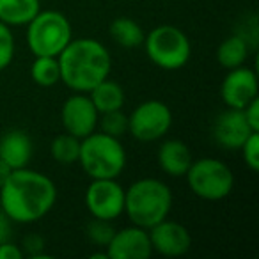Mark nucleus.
Here are the masks:
<instances>
[{"instance_id": "obj_32", "label": "nucleus", "mask_w": 259, "mask_h": 259, "mask_svg": "<svg viewBox=\"0 0 259 259\" xmlns=\"http://www.w3.org/2000/svg\"><path fill=\"white\" fill-rule=\"evenodd\" d=\"M91 259H108L107 255V250H101V252H94V254H91Z\"/></svg>"}, {"instance_id": "obj_11", "label": "nucleus", "mask_w": 259, "mask_h": 259, "mask_svg": "<svg viewBox=\"0 0 259 259\" xmlns=\"http://www.w3.org/2000/svg\"><path fill=\"white\" fill-rule=\"evenodd\" d=\"M220 94H222V100L227 105V108L243 110L259 94L255 71L247 66H238L234 69H229L222 82V87H220Z\"/></svg>"}, {"instance_id": "obj_6", "label": "nucleus", "mask_w": 259, "mask_h": 259, "mask_svg": "<svg viewBox=\"0 0 259 259\" xmlns=\"http://www.w3.org/2000/svg\"><path fill=\"white\" fill-rule=\"evenodd\" d=\"M144 45L149 61L167 71L181 69L190 61V39L183 30L174 25L155 27L144 37Z\"/></svg>"}, {"instance_id": "obj_16", "label": "nucleus", "mask_w": 259, "mask_h": 259, "mask_svg": "<svg viewBox=\"0 0 259 259\" xmlns=\"http://www.w3.org/2000/svg\"><path fill=\"white\" fill-rule=\"evenodd\" d=\"M192 153L183 141L170 139L165 141L158 149V165L167 176L183 178L192 165Z\"/></svg>"}, {"instance_id": "obj_25", "label": "nucleus", "mask_w": 259, "mask_h": 259, "mask_svg": "<svg viewBox=\"0 0 259 259\" xmlns=\"http://www.w3.org/2000/svg\"><path fill=\"white\" fill-rule=\"evenodd\" d=\"M15 59V36L9 25L0 22V71L6 69Z\"/></svg>"}, {"instance_id": "obj_21", "label": "nucleus", "mask_w": 259, "mask_h": 259, "mask_svg": "<svg viewBox=\"0 0 259 259\" xmlns=\"http://www.w3.org/2000/svg\"><path fill=\"white\" fill-rule=\"evenodd\" d=\"M30 76L41 87H54L57 82H61V68L57 57H47V55L36 57L30 66Z\"/></svg>"}, {"instance_id": "obj_8", "label": "nucleus", "mask_w": 259, "mask_h": 259, "mask_svg": "<svg viewBox=\"0 0 259 259\" xmlns=\"http://www.w3.org/2000/svg\"><path fill=\"white\" fill-rule=\"evenodd\" d=\"M172 126V112L163 101L148 100L128 115V132L141 142L165 137Z\"/></svg>"}, {"instance_id": "obj_24", "label": "nucleus", "mask_w": 259, "mask_h": 259, "mask_svg": "<svg viewBox=\"0 0 259 259\" xmlns=\"http://www.w3.org/2000/svg\"><path fill=\"white\" fill-rule=\"evenodd\" d=\"M115 229L112 226L110 220H101V219H94L91 220L85 226V234L91 241H93L96 247L107 248V245L110 243L112 236H114Z\"/></svg>"}, {"instance_id": "obj_3", "label": "nucleus", "mask_w": 259, "mask_h": 259, "mask_svg": "<svg viewBox=\"0 0 259 259\" xmlns=\"http://www.w3.org/2000/svg\"><path fill=\"white\" fill-rule=\"evenodd\" d=\"M172 209V192L163 181L142 178L124 190V213L134 226L149 227L165 220Z\"/></svg>"}, {"instance_id": "obj_10", "label": "nucleus", "mask_w": 259, "mask_h": 259, "mask_svg": "<svg viewBox=\"0 0 259 259\" xmlns=\"http://www.w3.org/2000/svg\"><path fill=\"white\" fill-rule=\"evenodd\" d=\"M100 112L87 93H75L64 101L61 108V121L68 134L78 139L93 134L98 126Z\"/></svg>"}, {"instance_id": "obj_14", "label": "nucleus", "mask_w": 259, "mask_h": 259, "mask_svg": "<svg viewBox=\"0 0 259 259\" xmlns=\"http://www.w3.org/2000/svg\"><path fill=\"white\" fill-rule=\"evenodd\" d=\"M252 128L248 126L243 110L227 108L217 117L213 126V137L224 149H240L243 142L250 137Z\"/></svg>"}, {"instance_id": "obj_31", "label": "nucleus", "mask_w": 259, "mask_h": 259, "mask_svg": "<svg viewBox=\"0 0 259 259\" xmlns=\"http://www.w3.org/2000/svg\"><path fill=\"white\" fill-rule=\"evenodd\" d=\"M13 172V169L4 162V160H0V187L6 183V180L9 178V174Z\"/></svg>"}, {"instance_id": "obj_22", "label": "nucleus", "mask_w": 259, "mask_h": 259, "mask_svg": "<svg viewBox=\"0 0 259 259\" xmlns=\"http://www.w3.org/2000/svg\"><path fill=\"white\" fill-rule=\"evenodd\" d=\"M80 155V139L71 134H62L57 135L52 142V156L57 163L61 165H71V163L78 162Z\"/></svg>"}, {"instance_id": "obj_18", "label": "nucleus", "mask_w": 259, "mask_h": 259, "mask_svg": "<svg viewBox=\"0 0 259 259\" xmlns=\"http://www.w3.org/2000/svg\"><path fill=\"white\" fill-rule=\"evenodd\" d=\"M87 94H89V98L93 100L94 107H96V110L100 114L119 110L124 105V91H122V87L117 82H112L108 78L101 80Z\"/></svg>"}, {"instance_id": "obj_30", "label": "nucleus", "mask_w": 259, "mask_h": 259, "mask_svg": "<svg viewBox=\"0 0 259 259\" xmlns=\"http://www.w3.org/2000/svg\"><path fill=\"white\" fill-rule=\"evenodd\" d=\"M13 233V220L4 213V209L0 208V243H4L11 238Z\"/></svg>"}, {"instance_id": "obj_9", "label": "nucleus", "mask_w": 259, "mask_h": 259, "mask_svg": "<svg viewBox=\"0 0 259 259\" xmlns=\"http://www.w3.org/2000/svg\"><path fill=\"white\" fill-rule=\"evenodd\" d=\"M85 206L94 219L112 222L124 213V188L115 180H93L85 192Z\"/></svg>"}, {"instance_id": "obj_20", "label": "nucleus", "mask_w": 259, "mask_h": 259, "mask_svg": "<svg viewBox=\"0 0 259 259\" xmlns=\"http://www.w3.org/2000/svg\"><path fill=\"white\" fill-rule=\"evenodd\" d=\"M248 57V43L245 37L229 36L220 43L219 50H217V59H219L220 66L226 69H234L238 66H243Z\"/></svg>"}, {"instance_id": "obj_26", "label": "nucleus", "mask_w": 259, "mask_h": 259, "mask_svg": "<svg viewBox=\"0 0 259 259\" xmlns=\"http://www.w3.org/2000/svg\"><path fill=\"white\" fill-rule=\"evenodd\" d=\"M241 155L247 163V167L254 172L259 170V132H252L250 137L241 146Z\"/></svg>"}, {"instance_id": "obj_1", "label": "nucleus", "mask_w": 259, "mask_h": 259, "mask_svg": "<svg viewBox=\"0 0 259 259\" xmlns=\"http://www.w3.org/2000/svg\"><path fill=\"white\" fill-rule=\"evenodd\" d=\"M57 201L55 183L37 170L15 169L0 187V208L16 224L45 219Z\"/></svg>"}, {"instance_id": "obj_4", "label": "nucleus", "mask_w": 259, "mask_h": 259, "mask_svg": "<svg viewBox=\"0 0 259 259\" xmlns=\"http://www.w3.org/2000/svg\"><path fill=\"white\" fill-rule=\"evenodd\" d=\"M78 162L93 180H117L126 167V151L117 137L94 130L80 139Z\"/></svg>"}, {"instance_id": "obj_5", "label": "nucleus", "mask_w": 259, "mask_h": 259, "mask_svg": "<svg viewBox=\"0 0 259 259\" xmlns=\"http://www.w3.org/2000/svg\"><path fill=\"white\" fill-rule=\"evenodd\" d=\"M71 39V23L59 11H39L27 23V47L36 57H59Z\"/></svg>"}, {"instance_id": "obj_28", "label": "nucleus", "mask_w": 259, "mask_h": 259, "mask_svg": "<svg viewBox=\"0 0 259 259\" xmlns=\"http://www.w3.org/2000/svg\"><path fill=\"white\" fill-rule=\"evenodd\" d=\"M243 115L247 119L248 126L252 128V132H259V98L252 100L247 107L243 108Z\"/></svg>"}, {"instance_id": "obj_13", "label": "nucleus", "mask_w": 259, "mask_h": 259, "mask_svg": "<svg viewBox=\"0 0 259 259\" xmlns=\"http://www.w3.org/2000/svg\"><path fill=\"white\" fill-rule=\"evenodd\" d=\"M153 254L148 229L139 226L115 231L107 245L108 259H148Z\"/></svg>"}, {"instance_id": "obj_7", "label": "nucleus", "mask_w": 259, "mask_h": 259, "mask_svg": "<svg viewBox=\"0 0 259 259\" xmlns=\"http://www.w3.org/2000/svg\"><path fill=\"white\" fill-rule=\"evenodd\" d=\"M185 176L190 190L204 201L226 199L234 187L233 170L215 158H201L192 162Z\"/></svg>"}, {"instance_id": "obj_23", "label": "nucleus", "mask_w": 259, "mask_h": 259, "mask_svg": "<svg viewBox=\"0 0 259 259\" xmlns=\"http://www.w3.org/2000/svg\"><path fill=\"white\" fill-rule=\"evenodd\" d=\"M98 117V124H100V132L112 137H122L128 132V115L119 108V110H110L100 114Z\"/></svg>"}, {"instance_id": "obj_27", "label": "nucleus", "mask_w": 259, "mask_h": 259, "mask_svg": "<svg viewBox=\"0 0 259 259\" xmlns=\"http://www.w3.org/2000/svg\"><path fill=\"white\" fill-rule=\"evenodd\" d=\"M22 250L23 255H30V257H43V250H45V240L43 236L36 233H30L23 238L22 243Z\"/></svg>"}, {"instance_id": "obj_17", "label": "nucleus", "mask_w": 259, "mask_h": 259, "mask_svg": "<svg viewBox=\"0 0 259 259\" xmlns=\"http://www.w3.org/2000/svg\"><path fill=\"white\" fill-rule=\"evenodd\" d=\"M39 11V0H0V22L9 27L27 25Z\"/></svg>"}, {"instance_id": "obj_19", "label": "nucleus", "mask_w": 259, "mask_h": 259, "mask_svg": "<svg viewBox=\"0 0 259 259\" xmlns=\"http://www.w3.org/2000/svg\"><path fill=\"white\" fill-rule=\"evenodd\" d=\"M110 37L122 48H139L144 45L146 34L135 20L121 16L110 23Z\"/></svg>"}, {"instance_id": "obj_15", "label": "nucleus", "mask_w": 259, "mask_h": 259, "mask_svg": "<svg viewBox=\"0 0 259 259\" xmlns=\"http://www.w3.org/2000/svg\"><path fill=\"white\" fill-rule=\"evenodd\" d=\"M32 153V141L22 130H9L0 137V160H4L13 170L29 165Z\"/></svg>"}, {"instance_id": "obj_29", "label": "nucleus", "mask_w": 259, "mask_h": 259, "mask_svg": "<svg viewBox=\"0 0 259 259\" xmlns=\"http://www.w3.org/2000/svg\"><path fill=\"white\" fill-rule=\"evenodd\" d=\"M23 257V250L18 245L11 243V241H4L0 243V259H22Z\"/></svg>"}, {"instance_id": "obj_12", "label": "nucleus", "mask_w": 259, "mask_h": 259, "mask_svg": "<svg viewBox=\"0 0 259 259\" xmlns=\"http://www.w3.org/2000/svg\"><path fill=\"white\" fill-rule=\"evenodd\" d=\"M148 233L153 252H158L165 257H180V255L187 254L192 247L190 233L180 222L165 219L156 226L149 227Z\"/></svg>"}, {"instance_id": "obj_2", "label": "nucleus", "mask_w": 259, "mask_h": 259, "mask_svg": "<svg viewBox=\"0 0 259 259\" xmlns=\"http://www.w3.org/2000/svg\"><path fill=\"white\" fill-rule=\"evenodd\" d=\"M61 80L73 93H89L101 80L108 78L112 59L108 50L96 39H71L57 57Z\"/></svg>"}]
</instances>
